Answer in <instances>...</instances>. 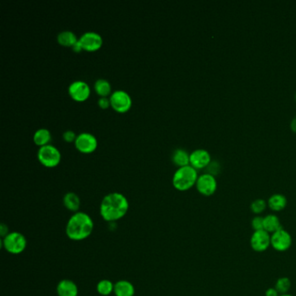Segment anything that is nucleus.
Instances as JSON below:
<instances>
[{
  "label": "nucleus",
  "instance_id": "nucleus-1",
  "mask_svg": "<svg viewBox=\"0 0 296 296\" xmlns=\"http://www.w3.org/2000/svg\"><path fill=\"white\" fill-rule=\"evenodd\" d=\"M129 208L130 204L125 195L118 192H112L103 198L99 210L105 222H115L126 216Z\"/></svg>",
  "mask_w": 296,
  "mask_h": 296
},
{
  "label": "nucleus",
  "instance_id": "nucleus-2",
  "mask_svg": "<svg viewBox=\"0 0 296 296\" xmlns=\"http://www.w3.org/2000/svg\"><path fill=\"white\" fill-rule=\"evenodd\" d=\"M94 229L92 218L84 212L78 211L70 217L65 227V234L70 240L81 242L88 238Z\"/></svg>",
  "mask_w": 296,
  "mask_h": 296
},
{
  "label": "nucleus",
  "instance_id": "nucleus-3",
  "mask_svg": "<svg viewBox=\"0 0 296 296\" xmlns=\"http://www.w3.org/2000/svg\"><path fill=\"white\" fill-rule=\"evenodd\" d=\"M197 170L190 164L179 167L174 173L172 184L174 188L179 191H186L195 186L198 179Z\"/></svg>",
  "mask_w": 296,
  "mask_h": 296
},
{
  "label": "nucleus",
  "instance_id": "nucleus-4",
  "mask_svg": "<svg viewBox=\"0 0 296 296\" xmlns=\"http://www.w3.org/2000/svg\"><path fill=\"white\" fill-rule=\"evenodd\" d=\"M2 245L8 253L19 255L26 250L27 240L26 236L19 232H10L2 239Z\"/></svg>",
  "mask_w": 296,
  "mask_h": 296
},
{
  "label": "nucleus",
  "instance_id": "nucleus-5",
  "mask_svg": "<svg viewBox=\"0 0 296 296\" xmlns=\"http://www.w3.org/2000/svg\"><path fill=\"white\" fill-rule=\"evenodd\" d=\"M37 158L44 166L53 168L60 163L61 153L56 146L49 144L39 147L37 150Z\"/></svg>",
  "mask_w": 296,
  "mask_h": 296
},
{
  "label": "nucleus",
  "instance_id": "nucleus-6",
  "mask_svg": "<svg viewBox=\"0 0 296 296\" xmlns=\"http://www.w3.org/2000/svg\"><path fill=\"white\" fill-rule=\"evenodd\" d=\"M112 108L119 113L127 112L132 106V98L123 90H114L110 96Z\"/></svg>",
  "mask_w": 296,
  "mask_h": 296
},
{
  "label": "nucleus",
  "instance_id": "nucleus-7",
  "mask_svg": "<svg viewBox=\"0 0 296 296\" xmlns=\"http://www.w3.org/2000/svg\"><path fill=\"white\" fill-rule=\"evenodd\" d=\"M292 236L283 227L271 234V247L278 252H285L292 246Z\"/></svg>",
  "mask_w": 296,
  "mask_h": 296
},
{
  "label": "nucleus",
  "instance_id": "nucleus-8",
  "mask_svg": "<svg viewBox=\"0 0 296 296\" xmlns=\"http://www.w3.org/2000/svg\"><path fill=\"white\" fill-rule=\"evenodd\" d=\"M196 189L200 194L205 196L214 195L217 191V181L216 177L210 173H204L200 175L195 184Z\"/></svg>",
  "mask_w": 296,
  "mask_h": 296
},
{
  "label": "nucleus",
  "instance_id": "nucleus-9",
  "mask_svg": "<svg viewBox=\"0 0 296 296\" xmlns=\"http://www.w3.org/2000/svg\"><path fill=\"white\" fill-rule=\"evenodd\" d=\"M76 148L82 153H91L98 148V139L90 132H81L75 140Z\"/></svg>",
  "mask_w": 296,
  "mask_h": 296
},
{
  "label": "nucleus",
  "instance_id": "nucleus-10",
  "mask_svg": "<svg viewBox=\"0 0 296 296\" xmlns=\"http://www.w3.org/2000/svg\"><path fill=\"white\" fill-rule=\"evenodd\" d=\"M68 92L75 101L83 102L90 97V87L85 81L76 80L70 84Z\"/></svg>",
  "mask_w": 296,
  "mask_h": 296
},
{
  "label": "nucleus",
  "instance_id": "nucleus-11",
  "mask_svg": "<svg viewBox=\"0 0 296 296\" xmlns=\"http://www.w3.org/2000/svg\"><path fill=\"white\" fill-rule=\"evenodd\" d=\"M83 50L86 51H96L103 45V37L96 32H86L78 38Z\"/></svg>",
  "mask_w": 296,
  "mask_h": 296
},
{
  "label": "nucleus",
  "instance_id": "nucleus-12",
  "mask_svg": "<svg viewBox=\"0 0 296 296\" xmlns=\"http://www.w3.org/2000/svg\"><path fill=\"white\" fill-rule=\"evenodd\" d=\"M250 247L256 252H264L271 247V235L265 230L255 231L250 238Z\"/></svg>",
  "mask_w": 296,
  "mask_h": 296
},
{
  "label": "nucleus",
  "instance_id": "nucleus-13",
  "mask_svg": "<svg viewBox=\"0 0 296 296\" xmlns=\"http://www.w3.org/2000/svg\"><path fill=\"white\" fill-rule=\"evenodd\" d=\"M211 163L210 152L204 148H196L190 153L189 164L196 170L209 166Z\"/></svg>",
  "mask_w": 296,
  "mask_h": 296
},
{
  "label": "nucleus",
  "instance_id": "nucleus-14",
  "mask_svg": "<svg viewBox=\"0 0 296 296\" xmlns=\"http://www.w3.org/2000/svg\"><path fill=\"white\" fill-rule=\"evenodd\" d=\"M57 294L58 296H77L78 288L72 280L65 279L58 282L57 286Z\"/></svg>",
  "mask_w": 296,
  "mask_h": 296
},
{
  "label": "nucleus",
  "instance_id": "nucleus-15",
  "mask_svg": "<svg viewBox=\"0 0 296 296\" xmlns=\"http://www.w3.org/2000/svg\"><path fill=\"white\" fill-rule=\"evenodd\" d=\"M288 205V199L282 194H274L267 200V207L274 212H280Z\"/></svg>",
  "mask_w": 296,
  "mask_h": 296
},
{
  "label": "nucleus",
  "instance_id": "nucleus-16",
  "mask_svg": "<svg viewBox=\"0 0 296 296\" xmlns=\"http://www.w3.org/2000/svg\"><path fill=\"white\" fill-rule=\"evenodd\" d=\"M114 295L116 296H134L135 287L129 281L121 280L115 283Z\"/></svg>",
  "mask_w": 296,
  "mask_h": 296
},
{
  "label": "nucleus",
  "instance_id": "nucleus-17",
  "mask_svg": "<svg viewBox=\"0 0 296 296\" xmlns=\"http://www.w3.org/2000/svg\"><path fill=\"white\" fill-rule=\"evenodd\" d=\"M63 202H64V205L67 210L72 211V212H74V213L78 212L81 201H80L79 196L76 195V193H74V192L66 193L64 195Z\"/></svg>",
  "mask_w": 296,
  "mask_h": 296
},
{
  "label": "nucleus",
  "instance_id": "nucleus-18",
  "mask_svg": "<svg viewBox=\"0 0 296 296\" xmlns=\"http://www.w3.org/2000/svg\"><path fill=\"white\" fill-rule=\"evenodd\" d=\"M282 228V222L279 217L275 214H269L264 217V230L269 234H273Z\"/></svg>",
  "mask_w": 296,
  "mask_h": 296
},
{
  "label": "nucleus",
  "instance_id": "nucleus-19",
  "mask_svg": "<svg viewBox=\"0 0 296 296\" xmlns=\"http://www.w3.org/2000/svg\"><path fill=\"white\" fill-rule=\"evenodd\" d=\"M57 39H58V43H60L61 45L73 47V45L77 42L78 38L73 31L65 30V31H62L58 33Z\"/></svg>",
  "mask_w": 296,
  "mask_h": 296
},
{
  "label": "nucleus",
  "instance_id": "nucleus-20",
  "mask_svg": "<svg viewBox=\"0 0 296 296\" xmlns=\"http://www.w3.org/2000/svg\"><path fill=\"white\" fill-rule=\"evenodd\" d=\"M189 155L190 153L185 148H176L172 153V161L177 166H186L189 164Z\"/></svg>",
  "mask_w": 296,
  "mask_h": 296
},
{
  "label": "nucleus",
  "instance_id": "nucleus-21",
  "mask_svg": "<svg viewBox=\"0 0 296 296\" xmlns=\"http://www.w3.org/2000/svg\"><path fill=\"white\" fill-rule=\"evenodd\" d=\"M51 140V133L46 128H40L33 135V141L39 147L49 145Z\"/></svg>",
  "mask_w": 296,
  "mask_h": 296
},
{
  "label": "nucleus",
  "instance_id": "nucleus-22",
  "mask_svg": "<svg viewBox=\"0 0 296 296\" xmlns=\"http://www.w3.org/2000/svg\"><path fill=\"white\" fill-rule=\"evenodd\" d=\"M94 90L100 97H108L111 95V84L105 78H99L94 83Z\"/></svg>",
  "mask_w": 296,
  "mask_h": 296
},
{
  "label": "nucleus",
  "instance_id": "nucleus-23",
  "mask_svg": "<svg viewBox=\"0 0 296 296\" xmlns=\"http://www.w3.org/2000/svg\"><path fill=\"white\" fill-rule=\"evenodd\" d=\"M115 284L107 279L101 280L97 285V291L102 296H108L114 293Z\"/></svg>",
  "mask_w": 296,
  "mask_h": 296
},
{
  "label": "nucleus",
  "instance_id": "nucleus-24",
  "mask_svg": "<svg viewBox=\"0 0 296 296\" xmlns=\"http://www.w3.org/2000/svg\"><path fill=\"white\" fill-rule=\"evenodd\" d=\"M291 281L288 277H281L275 282V289L278 291L280 295L289 294V291L291 289Z\"/></svg>",
  "mask_w": 296,
  "mask_h": 296
},
{
  "label": "nucleus",
  "instance_id": "nucleus-25",
  "mask_svg": "<svg viewBox=\"0 0 296 296\" xmlns=\"http://www.w3.org/2000/svg\"><path fill=\"white\" fill-rule=\"evenodd\" d=\"M267 208V202L264 199H257L250 204V210L257 216H260Z\"/></svg>",
  "mask_w": 296,
  "mask_h": 296
},
{
  "label": "nucleus",
  "instance_id": "nucleus-26",
  "mask_svg": "<svg viewBox=\"0 0 296 296\" xmlns=\"http://www.w3.org/2000/svg\"><path fill=\"white\" fill-rule=\"evenodd\" d=\"M251 227L254 232L264 230V217L260 216H256L251 220Z\"/></svg>",
  "mask_w": 296,
  "mask_h": 296
},
{
  "label": "nucleus",
  "instance_id": "nucleus-27",
  "mask_svg": "<svg viewBox=\"0 0 296 296\" xmlns=\"http://www.w3.org/2000/svg\"><path fill=\"white\" fill-rule=\"evenodd\" d=\"M76 137H77V135L75 133V131L72 130H65V132L63 133V138L65 139V141L68 142V143L75 142Z\"/></svg>",
  "mask_w": 296,
  "mask_h": 296
},
{
  "label": "nucleus",
  "instance_id": "nucleus-28",
  "mask_svg": "<svg viewBox=\"0 0 296 296\" xmlns=\"http://www.w3.org/2000/svg\"><path fill=\"white\" fill-rule=\"evenodd\" d=\"M98 105L102 109H107L111 106V99L108 97H100L98 98Z\"/></svg>",
  "mask_w": 296,
  "mask_h": 296
},
{
  "label": "nucleus",
  "instance_id": "nucleus-29",
  "mask_svg": "<svg viewBox=\"0 0 296 296\" xmlns=\"http://www.w3.org/2000/svg\"><path fill=\"white\" fill-rule=\"evenodd\" d=\"M281 295L279 294L278 291L275 288H269L266 290L265 292V296H280Z\"/></svg>",
  "mask_w": 296,
  "mask_h": 296
},
{
  "label": "nucleus",
  "instance_id": "nucleus-30",
  "mask_svg": "<svg viewBox=\"0 0 296 296\" xmlns=\"http://www.w3.org/2000/svg\"><path fill=\"white\" fill-rule=\"evenodd\" d=\"M0 233H1V236L3 238H4V236H6L10 233V232L8 231L7 226H5L3 223L1 224V226H0Z\"/></svg>",
  "mask_w": 296,
  "mask_h": 296
},
{
  "label": "nucleus",
  "instance_id": "nucleus-31",
  "mask_svg": "<svg viewBox=\"0 0 296 296\" xmlns=\"http://www.w3.org/2000/svg\"><path fill=\"white\" fill-rule=\"evenodd\" d=\"M73 50L74 51H76V52H79V51H82L83 50V47H82V45H81V43H80L79 41L77 40V42H76L74 45H73Z\"/></svg>",
  "mask_w": 296,
  "mask_h": 296
},
{
  "label": "nucleus",
  "instance_id": "nucleus-32",
  "mask_svg": "<svg viewBox=\"0 0 296 296\" xmlns=\"http://www.w3.org/2000/svg\"><path fill=\"white\" fill-rule=\"evenodd\" d=\"M290 126H291V129H292L293 131L296 132V116H295V117L293 118L292 121H291V123H290Z\"/></svg>",
  "mask_w": 296,
  "mask_h": 296
},
{
  "label": "nucleus",
  "instance_id": "nucleus-33",
  "mask_svg": "<svg viewBox=\"0 0 296 296\" xmlns=\"http://www.w3.org/2000/svg\"><path fill=\"white\" fill-rule=\"evenodd\" d=\"M280 296H294L292 295H290V294H285V295H281Z\"/></svg>",
  "mask_w": 296,
  "mask_h": 296
},
{
  "label": "nucleus",
  "instance_id": "nucleus-34",
  "mask_svg": "<svg viewBox=\"0 0 296 296\" xmlns=\"http://www.w3.org/2000/svg\"></svg>",
  "mask_w": 296,
  "mask_h": 296
}]
</instances>
